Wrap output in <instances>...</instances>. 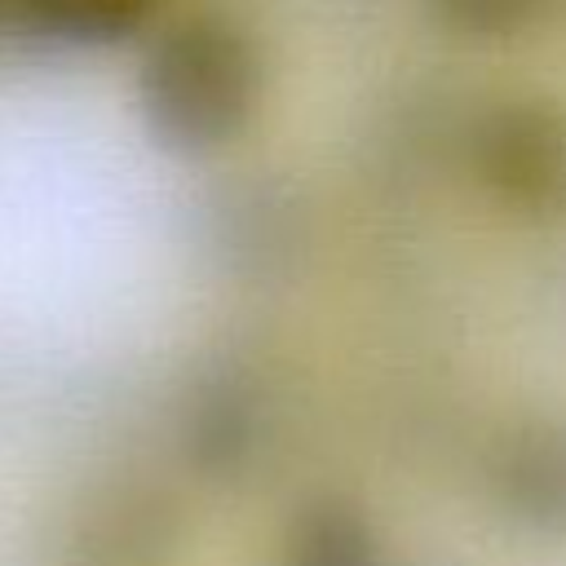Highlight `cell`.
Instances as JSON below:
<instances>
[{"label":"cell","mask_w":566,"mask_h":566,"mask_svg":"<svg viewBox=\"0 0 566 566\" xmlns=\"http://www.w3.org/2000/svg\"><path fill=\"white\" fill-rule=\"evenodd\" d=\"M256 40L226 13H186L159 27L137 66V111L172 155L226 150L261 106Z\"/></svg>","instance_id":"cell-1"},{"label":"cell","mask_w":566,"mask_h":566,"mask_svg":"<svg viewBox=\"0 0 566 566\" xmlns=\"http://www.w3.org/2000/svg\"><path fill=\"white\" fill-rule=\"evenodd\" d=\"M473 190L513 221L566 217V102L553 93H495L460 128Z\"/></svg>","instance_id":"cell-2"},{"label":"cell","mask_w":566,"mask_h":566,"mask_svg":"<svg viewBox=\"0 0 566 566\" xmlns=\"http://www.w3.org/2000/svg\"><path fill=\"white\" fill-rule=\"evenodd\" d=\"M181 544V509L146 478L93 486L62 535V566H168Z\"/></svg>","instance_id":"cell-3"},{"label":"cell","mask_w":566,"mask_h":566,"mask_svg":"<svg viewBox=\"0 0 566 566\" xmlns=\"http://www.w3.org/2000/svg\"><path fill=\"white\" fill-rule=\"evenodd\" d=\"M491 509L522 535L566 539V416L509 424L482 464Z\"/></svg>","instance_id":"cell-4"},{"label":"cell","mask_w":566,"mask_h":566,"mask_svg":"<svg viewBox=\"0 0 566 566\" xmlns=\"http://www.w3.org/2000/svg\"><path fill=\"white\" fill-rule=\"evenodd\" d=\"M270 433L261 385L243 367H208L177 407V447L199 478L230 482L252 469Z\"/></svg>","instance_id":"cell-5"},{"label":"cell","mask_w":566,"mask_h":566,"mask_svg":"<svg viewBox=\"0 0 566 566\" xmlns=\"http://www.w3.org/2000/svg\"><path fill=\"white\" fill-rule=\"evenodd\" d=\"M164 0H27L35 44L111 49L150 27Z\"/></svg>","instance_id":"cell-6"},{"label":"cell","mask_w":566,"mask_h":566,"mask_svg":"<svg viewBox=\"0 0 566 566\" xmlns=\"http://www.w3.org/2000/svg\"><path fill=\"white\" fill-rule=\"evenodd\" d=\"M283 566H385L367 517L336 495L310 500L283 539Z\"/></svg>","instance_id":"cell-7"},{"label":"cell","mask_w":566,"mask_h":566,"mask_svg":"<svg viewBox=\"0 0 566 566\" xmlns=\"http://www.w3.org/2000/svg\"><path fill=\"white\" fill-rule=\"evenodd\" d=\"M424 13L473 44H504L539 31L566 0H420Z\"/></svg>","instance_id":"cell-8"},{"label":"cell","mask_w":566,"mask_h":566,"mask_svg":"<svg viewBox=\"0 0 566 566\" xmlns=\"http://www.w3.org/2000/svg\"><path fill=\"white\" fill-rule=\"evenodd\" d=\"M0 44H35L27 22V0H0Z\"/></svg>","instance_id":"cell-9"}]
</instances>
